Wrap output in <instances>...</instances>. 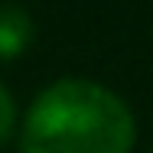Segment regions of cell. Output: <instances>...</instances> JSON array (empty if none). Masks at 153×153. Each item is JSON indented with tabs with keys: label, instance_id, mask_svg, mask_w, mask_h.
Masks as SVG:
<instances>
[{
	"label": "cell",
	"instance_id": "7a4b0ae2",
	"mask_svg": "<svg viewBox=\"0 0 153 153\" xmlns=\"http://www.w3.org/2000/svg\"><path fill=\"white\" fill-rule=\"evenodd\" d=\"M33 16L16 3H0V62L20 59L33 42Z\"/></svg>",
	"mask_w": 153,
	"mask_h": 153
},
{
	"label": "cell",
	"instance_id": "3957f363",
	"mask_svg": "<svg viewBox=\"0 0 153 153\" xmlns=\"http://www.w3.org/2000/svg\"><path fill=\"white\" fill-rule=\"evenodd\" d=\"M13 124H16V104H13V94L0 85V143L10 137Z\"/></svg>",
	"mask_w": 153,
	"mask_h": 153
},
{
	"label": "cell",
	"instance_id": "6da1fadb",
	"mask_svg": "<svg viewBox=\"0 0 153 153\" xmlns=\"http://www.w3.org/2000/svg\"><path fill=\"white\" fill-rule=\"evenodd\" d=\"M134 140L130 108L88 78H59L39 91L20 130L23 153H130Z\"/></svg>",
	"mask_w": 153,
	"mask_h": 153
}]
</instances>
